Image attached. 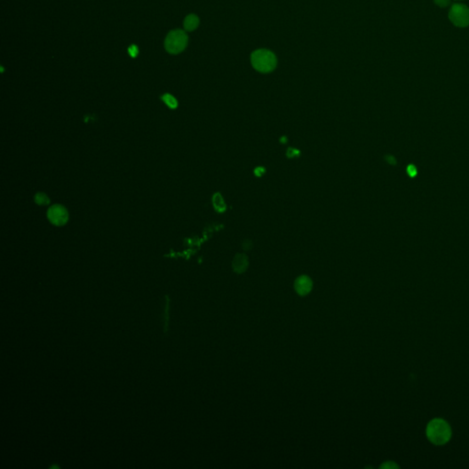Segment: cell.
I'll use <instances>...</instances> for the list:
<instances>
[{"instance_id":"e0dca14e","label":"cell","mask_w":469,"mask_h":469,"mask_svg":"<svg viewBox=\"0 0 469 469\" xmlns=\"http://www.w3.org/2000/svg\"><path fill=\"white\" fill-rule=\"evenodd\" d=\"M386 159H387V161L390 163V165H395V164L397 163L396 159H395L394 157H392V156H387Z\"/></svg>"},{"instance_id":"9c48e42d","label":"cell","mask_w":469,"mask_h":469,"mask_svg":"<svg viewBox=\"0 0 469 469\" xmlns=\"http://www.w3.org/2000/svg\"><path fill=\"white\" fill-rule=\"evenodd\" d=\"M166 299V306H165V315H164V333H167L169 329V319H170V297L169 295H165Z\"/></svg>"},{"instance_id":"7a4b0ae2","label":"cell","mask_w":469,"mask_h":469,"mask_svg":"<svg viewBox=\"0 0 469 469\" xmlns=\"http://www.w3.org/2000/svg\"><path fill=\"white\" fill-rule=\"evenodd\" d=\"M250 63L256 71L261 73L273 72L277 66V57L267 49H258L250 55Z\"/></svg>"},{"instance_id":"3957f363","label":"cell","mask_w":469,"mask_h":469,"mask_svg":"<svg viewBox=\"0 0 469 469\" xmlns=\"http://www.w3.org/2000/svg\"><path fill=\"white\" fill-rule=\"evenodd\" d=\"M188 44V36L182 30H174L169 32L164 41V47L171 54L183 52Z\"/></svg>"},{"instance_id":"52a82bcc","label":"cell","mask_w":469,"mask_h":469,"mask_svg":"<svg viewBox=\"0 0 469 469\" xmlns=\"http://www.w3.org/2000/svg\"><path fill=\"white\" fill-rule=\"evenodd\" d=\"M233 269L234 271L238 273H242L247 270L248 266V261L246 255L239 254L237 255L233 261Z\"/></svg>"},{"instance_id":"30bf717a","label":"cell","mask_w":469,"mask_h":469,"mask_svg":"<svg viewBox=\"0 0 469 469\" xmlns=\"http://www.w3.org/2000/svg\"><path fill=\"white\" fill-rule=\"evenodd\" d=\"M162 100L164 101V103L167 104L168 106H170L171 108H175L177 107V100L175 99L174 96L172 95H169V94H166L164 96H162Z\"/></svg>"},{"instance_id":"8992f818","label":"cell","mask_w":469,"mask_h":469,"mask_svg":"<svg viewBox=\"0 0 469 469\" xmlns=\"http://www.w3.org/2000/svg\"><path fill=\"white\" fill-rule=\"evenodd\" d=\"M295 292L301 296L310 294L312 289H313V281L308 276L302 275L299 278H296L295 282Z\"/></svg>"},{"instance_id":"9a60e30c","label":"cell","mask_w":469,"mask_h":469,"mask_svg":"<svg viewBox=\"0 0 469 469\" xmlns=\"http://www.w3.org/2000/svg\"><path fill=\"white\" fill-rule=\"evenodd\" d=\"M128 52L132 58H135L136 56L138 55V53H139V49L135 45H132L128 49Z\"/></svg>"},{"instance_id":"ac0fdd59","label":"cell","mask_w":469,"mask_h":469,"mask_svg":"<svg viewBox=\"0 0 469 469\" xmlns=\"http://www.w3.org/2000/svg\"><path fill=\"white\" fill-rule=\"evenodd\" d=\"M49 469H60V466H57V465H53V466H51V467H50V468H49Z\"/></svg>"},{"instance_id":"277c9868","label":"cell","mask_w":469,"mask_h":469,"mask_svg":"<svg viewBox=\"0 0 469 469\" xmlns=\"http://www.w3.org/2000/svg\"><path fill=\"white\" fill-rule=\"evenodd\" d=\"M449 19L456 27H468L469 25V8L464 4H454L449 11Z\"/></svg>"},{"instance_id":"ba28073f","label":"cell","mask_w":469,"mask_h":469,"mask_svg":"<svg viewBox=\"0 0 469 469\" xmlns=\"http://www.w3.org/2000/svg\"><path fill=\"white\" fill-rule=\"evenodd\" d=\"M200 19L195 14H190L185 17L183 21V27L186 32H193L198 28Z\"/></svg>"},{"instance_id":"5b68a950","label":"cell","mask_w":469,"mask_h":469,"mask_svg":"<svg viewBox=\"0 0 469 469\" xmlns=\"http://www.w3.org/2000/svg\"><path fill=\"white\" fill-rule=\"evenodd\" d=\"M48 218L55 226H63L68 221V212L60 205L52 206L49 209Z\"/></svg>"},{"instance_id":"8fae6325","label":"cell","mask_w":469,"mask_h":469,"mask_svg":"<svg viewBox=\"0 0 469 469\" xmlns=\"http://www.w3.org/2000/svg\"><path fill=\"white\" fill-rule=\"evenodd\" d=\"M214 205H215V208L217 210H220V211H224L225 208H226V206H225V203L223 201L222 197L221 195H219L218 193L215 194L214 196Z\"/></svg>"},{"instance_id":"7c38bea8","label":"cell","mask_w":469,"mask_h":469,"mask_svg":"<svg viewBox=\"0 0 469 469\" xmlns=\"http://www.w3.org/2000/svg\"><path fill=\"white\" fill-rule=\"evenodd\" d=\"M36 203L39 204V205H41V206H45L49 204V198L47 197L46 194L44 193H38L36 195Z\"/></svg>"},{"instance_id":"5bb4252c","label":"cell","mask_w":469,"mask_h":469,"mask_svg":"<svg viewBox=\"0 0 469 469\" xmlns=\"http://www.w3.org/2000/svg\"><path fill=\"white\" fill-rule=\"evenodd\" d=\"M434 3H435L437 6H439L440 8H445V7H447V6L450 4V2H451V0H434Z\"/></svg>"},{"instance_id":"6da1fadb","label":"cell","mask_w":469,"mask_h":469,"mask_svg":"<svg viewBox=\"0 0 469 469\" xmlns=\"http://www.w3.org/2000/svg\"><path fill=\"white\" fill-rule=\"evenodd\" d=\"M452 427L443 418H434L426 425L425 435L434 445H445L452 437Z\"/></svg>"},{"instance_id":"2e32d148","label":"cell","mask_w":469,"mask_h":469,"mask_svg":"<svg viewBox=\"0 0 469 469\" xmlns=\"http://www.w3.org/2000/svg\"><path fill=\"white\" fill-rule=\"evenodd\" d=\"M397 467H398L397 465H396V464H395L394 462H391V461L386 462V463H385V464H384V465L382 466V468H389V469H392V468H397Z\"/></svg>"},{"instance_id":"d6986e66","label":"cell","mask_w":469,"mask_h":469,"mask_svg":"<svg viewBox=\"0 0 469 469\" xmlns=\"http://www.w3.org/2000/svg\"><path fill=\"white\" fill-rule=\"evenodd\" d=\"M457 1H460V0H457Z\"/></svg>"},{"instance_id":"4fadbf2b","label":"cell","mask_w":469,"mask_h":469,"mask_svg":"<svg viewBox=\"0 0 469 469\" xmlns=\"http://www.w3.org/2000/svg\"><path fill=\"white\" fill-rule=\"evenodd\" d=\"M407 174L411 178H414L417 175V169L414 166V164H410L407 167Z\"/></svg>"}]
</instances>
